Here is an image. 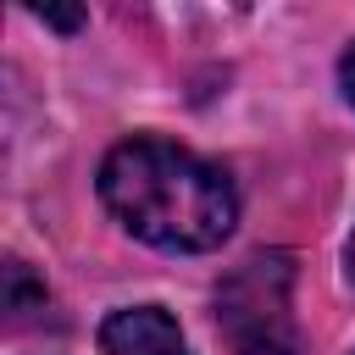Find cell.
Instances as JSON below:
<instances>
[{
    "mask_svg": "<svg viewBox=\"0 0 355 355\" xmlns=\"http://www.w3.org/2000/svg\"><path fill=\"white\" fill-rule=\"evenodd\" d=\"M105 211L155 250H216L239 222L233 178L166 139H128L100 166Z\"/></svg>",
    "mask_w": 355,
    "mask_h": 355,
    "instance_id": "obj_1",
    "label": "cell"
},
{
    "mask_svg": "<svg viewBox=\"0 0 355 355\" xmlns=\"http://www.w3.org/2000/svg\"><path fill=\"white\" fill-rule=\"evenodd\" d=\"M338 83H344V94H349V105H355V44H349L344 61H338Z\"/></svg>",
    "mask_w": 355,
    "mask_h": 355,
    "instance_id": "obj_5",
    "label": "cell"
},
{
    "mask_svg": "<svg viewBox=\"0 0 355 355\" xmlns=\"http://www.w3.org/2000/svg\"><path fill=\"white\" fill-rule=\"evenodd\" d=\"M288 255H250L216 294V322L233 355H300L294 316H288Z\"/></svg>",
    "mask_w": 355,
    "mask_h": 355,
    "instance_id": "obj_2",
    "label": "cell"
},
{
    "mask_svg": "<svg viewBox=\"0 0 355 355\" xmlns=\"http://www.w3.org/2000/svg\"><path fill=\"white\" fill-rule=\"evenodd\" d=\"M6 311L11 322H22L28 311H44V283H33L22 261H6Z\"/></svg>",
    "mask_w": 355,
    "mask_h": 355,
    "instance_id": "obj_4",
    "label": "cell"
},
{
    "mask_svg": "<svg viewBox=\"0 0 355 355\" xmlns=\"http://www.w3.org/2000/svg\"><path fill=\"white\" fill-rule=\"evenodd\" d=\"M344 272H349V283H355V233H349V244H344Z\"/></svg>",
    "mask_w": 355,
    "mask_h": 355,
    "instance_id": "obj_7",
    "label": "cell"
},
{
    "mask_svg": "<svg viewBox=\"0 0 355 355\" xmlns=\"http://www.w3.org/2000/svg\"><path fill=\"white\" fill-rule=\"evenodd\" d=\"M100 349H105V355H189L178 322H172L161 305L111 311V316L100 322Z\"/></svg>",
    "mask_w": 355,
    "mask_h": 355,
    "instance_id": "obj_3",
    "label": "cell"
},
{
    "mask_svg": "<svg viewBox=\"0 0 355 355\" xmlns=\"http://www.w3.org/2000/svg\"><path fill=\"white\" fill-rule=\"evenodd\" d=\"M33 17H44V22H55V28H78V22H83V11H44V6H39Z\"/></svg>",
    "mask_w": 355,
    "mask_h": 355,
    "instance_id": "obj_6",
    "label": "cell"
}]
</instances>
